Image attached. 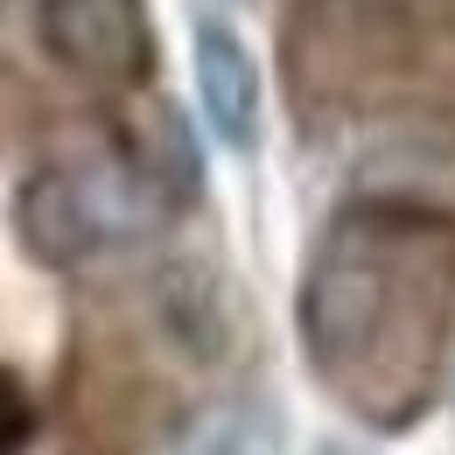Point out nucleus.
Wrapping results in <instances>:
<instances>
[{
	"instance_id": "3",
	"label": "nucleus",
	"mask_w": 455,
	"mask_h": 455,
	"mask_svg": "<svg viewBox=\"0 0 455 455\" xmlns=\"http://www.w3.org/2000/svg\"><path fill=\"white\" fill-rule=\"evenodd\" d=\"M189 70H196V106L211 119V133L231 155H245L259 140V63L252 50L231 36V21H196L189 36Z\"/></svg>"
},
{
	"instance_id": "6",
	"label": "nucleus",
	"mask_w": 455,
	"mask_h": 455,
	"mask_svg": "<svg viewBox=\"0 0 455 455\" xmlns=\"http://www.w3.org/2000/svg\"><path fill=\"white\" fill-rule=\"evenodd\" d=\"M323 455H350V449H323Z\"/></svg>"
},
{
	"instance_id": "2",
	"label": "nucleus",
	"mask_w": 455,
	"mask_h": 455,
	"mask_svg": "<svg viewBox=\"0 0 455 455\" xmlns=\"http://www.w3.org/2000/svg\"><path fill=\"white\" fill-rule=\"evenodd\" d=\"M14 231L43 267H77L84 252H99L113 238V218L92 189V175L77 169H36L14 196Z\"/></svg>"
},
{
	"instance_id": "5",
	"label": "nucleus",
	"mask_w": 455,
	"mask_h": 455,
	"mask_svg": "<svg viewBox=\"0 0 455 455\" xmlns=\"http://www.w3.org/2000/svg\"><path fill=\"white\" fill-rule=\"evenodd\" d=\"M169 455H281V427L267 406H225L204 427H189Z\"/></svg>"
},
{
	"instance_id": "4",
	"label": "nucleus",
	"mask_w": 455,
	"mask_h": 455,
	"mask_svg": "<svg viewBox=\"0 0 455 455\" xmlns=\"http://www.w3.org/2000/svg\"><path fill=\"white\" fill-rule=\"evenodd\" d=\"M162 323L182 337L189 357H218L225 350V308H218V294H211V281L196 267H175L162 281Z\"/></svg>"
},
{
	"instance_id": "1",
	"label": "nucleus",
	"mask_w": 455,
	"mask_h": 455,
	"mask_svg": "<svg viewBox=\"0 0 455 455\" xmlns=\"http://www.w3.org/2000/svg\"><path fill=\"white\" fill-rule=\"evenodd\" d=\"M43 43L77 77L133 84L148 70V7L140 0H43Z\"/></svg>"
}]
</instances>
